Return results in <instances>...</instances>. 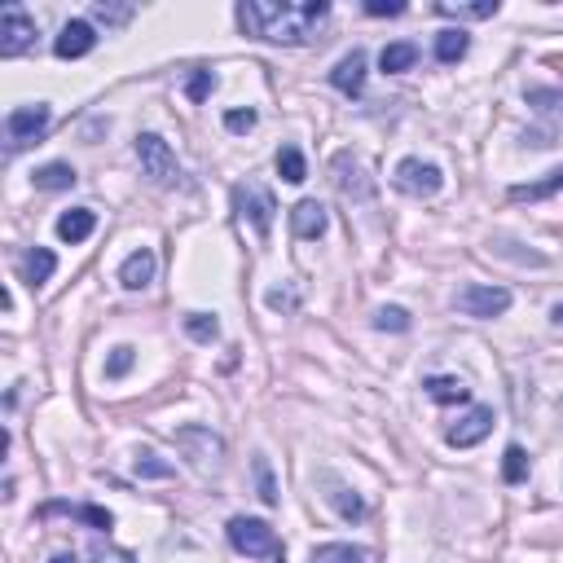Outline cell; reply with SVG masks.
I'll list each match as a JSON object with an SVG mask.
<instances>
[{"instance_id": "30", "label": "cell", "mask_w": 563, "mask_h": 563, "mask_svg": "<svg viewBox=\"0 0 563 563\" xmlns=\"http://www.w3.org/2000/svg\"><path fill=\"white\" fill-rule=\"evenodd\" d=\"M185 335H190L194 344H216V339H220V322L212 313H185Z\"/></svg>"}, {"instance_id": "43", "label": "cell", "mask_w": 563, "mask_h": 563, "mask_svg": "<svg viewBox=\"0 0 563 563\" xmlns=\"http://www.w3.org/2000/svg\"><path fill=\"white\" fill-rule=\"evenodd\" d=\"M550 322H555V326H563V304H555V308H550Z\"/></svg>"}, {"instance_id": "34", "label": "cell", "mask_w": 563, "mask_h": 563, "mask_svg": "<svg viewBox=\"0 0 563 563\" xmlns=\"http://www.w3.org/2000/svg\"><path fill=\"white\" fill-rule=\"evenodd\" d=\"M132 471H137V480H172L176 476V467L172 462H163L159 454H137Z\"/></svg>"}, {"instance_id": "18", "label": "cell", "mask_w": 563, "mask_h": 563, "mask_svg": "<svg viewBox=\"0 0 563 563\" xmlns=\"http://www.w3.org/2000/svg\"><path fill=\"white\" fill-rule=\"evenodd\" d=\"M322 484L330 489V493H326V502H330V511H335L339 520H348V524H361V520H366V502H361V498H357V493L348 489L344 480H335V476H322Z\"/></svg>"}, {"instance_id": "19", "label": "cell", "mask_w": 563, "mask_h": 563, "mask_svg": "<svg viewBox=\"0 0 563 563\" xmlns=\"http://www.w3.org/2000/svg\"><path fill=\"white\" fill-rule=\"evenodd\" d=\"M97 229V212L93 207H71V212L58 216V238L66 242V247H80V242L93 238Z\"/></svg>"}, {"instance_id": "14", "label": "cell", "mask_w": 563, "mask_h": 563, "mask_svg": "<svg viewBox=\"0 0 563 563\" xmlns=\"http://www.w3.org/2000/svg\"><path fill=\"white\" fill-rule=\"evenodd\" d=\"M366 66H370V53L366 49H352V53H344V58L335 62L330 84H335L344 97H361V93H366Z\"/></svg>"}, {"instance_id": "12", "label": "cell", "mask_w": 563, "mask_h": 563, "mask_svg": "<svg viewBox=\"0 0 563 563\" xmlns=\"http://www.w3.org/2000/svg\"><path fill=\"white\" fill-rule=\"evenodd\" d=\"M489 432H493V410L489 405H471V410L445 432V445L449 449H476Z\"/></svg>"}, {"instance_id": "11", "label": "cell", "mask_w": 563, "mask_h": 563, "mask_svg": "<svg viewBox=\"0 0 563 563\" xmlns=\"http://www.w3.org/2000/svg\"><path fill=\"white\" fill-rule=\"evenodd\" d=\"M58 515L93 528V533H106V537H110V528H115V515H110L106 506H93V502H44L36 511V520H58Z\"/></svg>"}, {"instance_id": "3", "label": "cell", "mask_w": 563, "mask_h": 563, "mask_svg": "<svg viewBox=\"0 0 563 563\" xmlns=\"http://www.w3.org/2000/svg\"><path fill=\"white\" fill-rule=\"evenodd\" d=\"M225 537L229 546L238 550V555L247 559H282V542L278 533H273L264 520H251V515H234V520L225 524Z\"/></svg>"}, {"instance_id": "41", "label": "cell", "mask_w": 563, "mask_h": 563, "mask_svg": "<svg viewBox=\"0 0 563 563\" xmlns=\"http://www.w3.org/2000/svg\"><path fill=\"white\" fill-rule=\"evenodd\" d=\"M366 14L370 18H396V14H405V5H401V0H370Z\"/></svg>"}, {"instance_id": "35", "label": "cell", "mask_w": 563, "mask_h": 563, "mask_svg": "<svg viewBox=\"0 0 563 563\" xmlns=\"http://www.w3.org/2000/svg\"><path fill=\"white\" fill-rule=\"evenodd\" d=\"M502 480L506 484H524L528 480V454L520 445H506V454H502Z\"/></svg>"}, {"instance_id": "33", "label": "cell", "mask_w": 563, "mask_h": 563, "mask_svg": "<svg viewBox=\"0 0 563 563\" xmlns=\"http://www.w3.org/2000/svg\"><path fill=\"white\" fill-rule=\"evenodd\" d=\"M256 493H260L264 506H278L282 502L278 480H273V467H269V458H264V454H256Z\"/></svg>"}, {"instance_id": "16", "label": "cell", "mask_w": 563, "mask_h": 563, "mask_svg": "<svg viewBox=\"0 0 563 563\" xmlns=\"http://www.w3.org/2000/svg\"><path fill=\"white\" fill-rule=\"evenodd\" d=\"M154 273H159V256H154L150 247H137L124 264H119V286H124V291H146V286L154 282Z\"/></svg>"}, {"instance_id": "2", "label": "cell", "mask_w": 563, "mask_h": 563, "mask_svg": "<svg viewBox=\"0 0 563 563\" xmlns=\"http://www.w3.org/2000/svg\"><path fill=\"white\" fill-rule=\"evenodd\" d=\"M137 163H141V176H150L159 190H176L185 181L181 163H176L172 146L159 137V132H141L137 137Z\"/></svg>"}, {"instance_id": "37", "label": "cell", "mask_w": 563, "mask_h": 563, "mask_svg": "<svg viewBox=\"0 0 563 563\" xmlns=\"http://www.w3.org/2000/svg\"><path fill=\"white\" fill-rule=\"evenodd\" d=\"M493 251L506 256V260H515V264H533V269H546V264H550V256H542V251H511V242H506V238L493 242Z\"/></svg>"}, {"instance_id": "23", "label": "cell", "mask_w": 563, "mask_h": 563, "mask_svg": "<svg viewBox=\"0 0 563 563\" xmlns=\"http://www.w3.org/2000/svg\"><path fill=\"white\" fill-rule=\"evenodd\" d=\"M502 9V0H467V5H454V0H440L436 14L440 18H458V22H484Z\"/></svg>"}, {"instance_id": "15", "label": "cell", "mask_w": 563, "mask_h": 563, "mask_svg": "<svg viewBox=\"0 0 563 563\" xmlns=\"http://www.w3.org/2000/svg\"><path fill=\"white\" fill-rule=\"evenodd\" d=\"M330 229V212L317 198H300V203L291 207V234L300 242H317Z\"/></svg>"}, {"instance_id": "17", "label": "cell", "mask_w": 563, "mask_h": 563, "mask_svg": "<svg viewBox=\"0 0 563 563\" xmlns=\"http://www.w3.org/2000/svg\"><path fill=\"white\" fill-rule=\"evenodd\" d=\"M423 392L432 396L436 405H467L471 401V383L462 374H427Z\"/></svg>"}, {"instance_id": "26", "label": "cell", "mask_w": 563, "mask_h": 563, "mask_svg": "<svg viewBox=\"0 0 563 563\" xmlns=\"http://www.w3.org/2000/svg\"><path fill=\"white\" fill-rule=\"evenodd\" d=\"M414 62H418V44H414V40H396V44H388V49L379 53V66H383L388 75L414 71Z\"/></svg>"}, {"instance_id": "39", "label": "cell", "mask_w": 563, "mask_h": 563, "mask_svg": "<svg viewBox=\"0 0 563 563\" xmlns=\"http://www.w3.org/2000/svg\"><path fill=\"white\" fill-rule=\"evenodd\" d=\"M256 124H260V115H256L251 106H247V110H242V106H238V110H225V128L238 132V137H242V132H251Z\"/></svg>"}, {"instance_id": "13", "label": "cell", "mask_w": 563, "mask_h": 563, "mask_svg": "<svg viewBox=\"0 0 563 563\" xmlns=\"http://www.w3.org/2000/svg\"><path fill=\"white\" fill-rule=\"evenodd\" d=\"M93 49H97V31H93V22H88V18H71L58 31V40H53V53H58L62 62H80Z\"/></svg>"}, {"instance_id": "40", "label": "cell", "mask_w": 563, "mask_h": 563, "mask_svg": "<svg viewBox=\"0 0 563 563\" xmlns=\"http://www.w3.org/2000/svg\"><path fill=\"white\" fill-rule=\"evenodd\" d=\"M264 304H269L273 313H295V308H300V291H291V286L282 291V286H278V291L264 295Z\"/></svg>"}, {"instance_id": "4", "label": "cell", "mask_w": 563, "mask_h": 563, "mask_svg": "<svg viewBox=\"0 0 563 563\" xmlns=\"http://www.w3.org/2000/svg\"><path fill=\"white\" fill-rule=\"evenodd\" d=\"M172 440H176V449H181V454L190 458L198 471H220V462H225V436L212 432V427H203V423L176 427Z\"/></svg>"}, {"instance_id": "1", "label": "cell", "mask_w": 563, "mask_h": 563, "mask_svg": "<svg viewBox=\"0 0 563 563\" xmlns=\"http://www.w3.org/2000/svg\"><path fill=\"white\" fill-rule=\"evenodd\" d=\"M238 27L251 40L269 44H313L322 22L330 18L326 0H308V5H278V0H242L234 9Z\"/></svg>"}, {"instance_id": "28", "label": "cell", "mask_w": 563, "mask_h": 563, "mask_svg": "<svg viewBox=\"0 0 563 563\" xmlns=\"http://www.w3.org/2000/svg\"><path fill=\"white\" fill-rule=\"evenodd\" d=\"M278 176L286 185H300V181H308V163H304V154H300V146H282L278 150Z\"/></svg>"}, {"instance_id": "42", "label": "cell", "mask_w": 563, "mask_h": 563, "mask_svg": "<svg viewBox=\"0 0 563 563\" xmlns=\"http://www.w3.org/2000/svg\"><path fill=\"white\" fill-rule=\"evenodd\" d=\"M49 563H80V559H75V555H71V550H58V555H53Z\"/></svg>"}, {"instance_id": "7", "label": "cell", "mask_w": 563, "mask_h": 563, "mask_svg": "<svg viewBox=\"0 0 563 563\" xmlns=\"http://www.w3.org/2000/svg\"><path fill=\"white\" fill-rule=\"evenodd\" d=\"M330 181H335V190L352 198V203H370L374 198V176L366 168V159L352 150H339L335 159H330Z\"/></svg>"}, {"instance_id": "31", "label": "cell", "mask_w": 563, "mask_h": 563, "mask_svg": "<svg viewBox=\"0 0 563 563\" xmlns=\"http://www.w3.org/2000/svg\"><path fill=\"white\" fill-rule=\"evenodd\" d=\"M410 326H414V317H410V308H401V304H383L379 313H374V330H392V335H405Z\"/></svg>"}, {"instance_id": "8", "label": "cell", "mask_w": 563, "mask_h": 563, "mask_svg": "<svg viewBox=\"0 0 563 563\" xmlns=\"http://www.w3.org/2000/svg\"><path fill=\"white\" fill-rule=\"evenodd\" d=\"M234 207L242 220H251V229H256V238L264 242L273 234V216H278V203H273V194L264 190L260 181H242L234 185Z\"/></svg>"}, {"instance_id": "24", "label": "cell", "mask_w": 563, "mask_h": 563, "mask_svg": "<svg viewBox=\"0 0 563 563\" xmlns=\"http://www.w3.org/2000/svg\"><path fill=\"white\" fill-rule=\"evenodd\" d=\"M467 49H471V36L462 27H445L436 36V62L440 66H454V62H462L467 58Z\"/></svg>"}, {"instance_id": "25", "label": "cell", "mask_w": 563, "mask_h": 563, "mask_svg": "<svg viewBox=\"0 0 563 563\" xmlns=\"http://www.w3.org/2000/svg\"><path fill=\"white\" fill-rule=\"evenodd\" d=\"M308 563H370V550L352 542H326V546H313Z\"/></svg>"}, {"instance_id": "5", "label": "cell", "mask_w": 563, "mask_h": 563, "mask_svg": "<svg viewBox=\"0 0 563 563\" xmlns=\"http://www.w3.org/2000/svg\"><path fill=\"white\" fill-rule=\"evenodd\" d=\"M515 295L506 286H489V282H467L462 291L454 295V308L462 317H476V322H493V317L511 313Z\"/></svg>"}, {"instance_id": "29", "label": "cell", "mask_w": 563, "mask_h": 563, "mask_svg": "<svg viewBox=\"0 0 563 563\" xmlns=\"http://www.w3.org/2000/svg\"><path fill=\"white\" fill-rule=\"evenodd\" d=\"M93 18L102 22L106 31H119V27H128V22L137 18V5H115V0H97V5H93Z\"/></svg>"}, {"instance_id": "6", "label": "cell", "mask_w": 563, "mask_h": 563, "mask_svg": "<svg viewBox=\"0 0 563 563\" xmlns=\"http://www.w3.org/2000/svg\"><path fill=\"white\" fill-rule=\"evenodd\" d=\"M53 124V106L49 102H31V106H14L5 115V150L14 154L22 146H31V141H40L44 132Z\"/></svg>"}, {"instance_id": "21", "label": "cell", "mask_w": 563, "mask_h": 563, "mask_svg": "<svg viewBox=\"0 0 563 563\" xmlns=\"http://www.w3.org/2000/svg\"><path fill=\"white\" fill-rule=\"evenodd\" d=\"M53 273H58V256H53L49 247H31L27 256H22V278H27L31 291H40Z\"/></svg>"}, {"instance_id": "36", "label": "cell", "mask_w": 563, "mask_h": 563, "mask_svg": "<svg viewBox=\"0 0 563 563\" xmlns=\"http://www.w3.org/2000/svg\"><path fill=\"white\" fill-rule=\"evenodd\" d=\"M212 93H216V75L212 71H194L190 80H185V97H190V102H207Z\"/></svg>"}, {"instance_id": "32", "label": "cell", "mask_w": 563, "mask_h": 563, "mask_svg": "<svg viewBox=\"0 0 563 563\" xmlns=\"http://www.w3.org/2000/svg\"><path fill=\"white\" fill-rule=\"evenodd\" d=\"M137 366V348L132 344H119V348H110V357H106V379L110 383H119V379H128V370Z\"/></svg>"}, {"instance_id": "38", "label": "cell", "mask_w": 563, "mask_h": 563, "mask_svg": "<svg viewBox=\"0 0 563 563\" xmlns=\"http://www.w3.org/2000/svg\"><path fill=\"white\" fill-rule=\"evenodd\" d=\"M88 559H93V563H137V559L128 555V550L110 546V542H102V537H97V542L88 546Z\"/></svg>"}, {"instance_id": "22", "label": "cell", "mask_w": 563, "mask_h": 563, "mask_svg": "<svg viewBox=\"0 0 563 563\" xmlns=\"http://www.w3.org/2000/svg\"><path fill=\"white\" fill-rule=\"evenodd\" d=\"M563 190V168H550L542 181H528V185H511L506 190V198L511 203H542V198H550V194H559Z\"/></svg>"}, {"instance_id": "9", "label": "cell", "mask_w": 563, "mask_h": 563, "mask_svg": "<svg viewBox=\"0 0 563 563\" xmlns=\"http://www.w3.org/2000/svg\"><path fill=\"white\" fill-rule=\"evenodd\" d=\"M392 185L401 194H410V198H436L440 190H445V172H440L436 163H427V159H418V154H410V159L396 163Z\"/></svg>"}, {"instance_id": "27", "label": "cell", "mask_w": 563, "mask_h": 563, "mask_svg": "<svg viewBox=\"0 0 563 563\" xmlns=\"http://www.w3.org/2000/svg\"><path fill=\"white\" fill-rule=\"evenodd\" d=\"M524 102L533 106L542 119H550V124H559V119H563V93H559V88H542V84H533V88L524 93Z\"/></svg>"}, {"instance_id": "20", "label": "cell", "mask_w": 563, "mask_h": 563, "mask_svg": "<svg viewBox=\"0 0 563 563\" xmlns=\"http://www.w3.org/2000/svg\"><path fill=\"white\" fill-rule=\"evenodd\" d=\"M75 181H80V172L71 168V163H44V168L31 172V185L44 194H62V190H75Z\"/></svg>"}, {"instance_id": "10", "label": "cell", "mask_w": 563, "mask_h": 563, "mask_svg": "<svg viewBox=\"0 0 563 563\" xmlns=\"http://www.w3.org/2000/svg\"><path fill=\"white\" fill-rule=\"evenodd\" d=\"M36 49V18L27 9L9 5L0 18V58H18V53Z\"/></svg>"}]
</instances>
